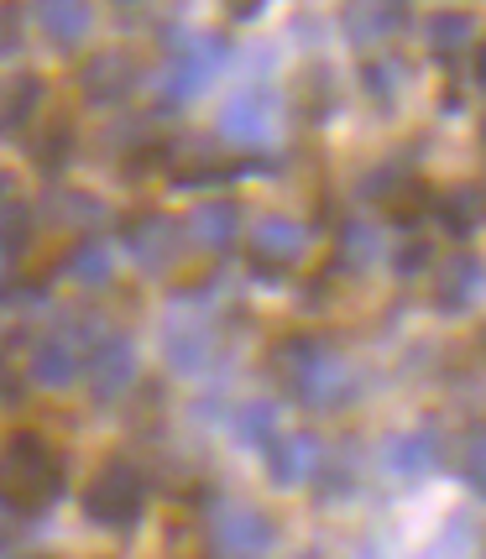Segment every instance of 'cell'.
<instances>
[{
    "label": "cell",
    "instance_id": "cell-1",
    "mask_svg": "<svg viewBox=\"0 0 486 559\" xmlns=\"http://www.w3.org/2000/svg\"><path fill=\"white\" fill-rule=\"evenodd\" d=\"M272 371H277V382L298 397V403H309V408H341L345 397L356 392V377H351V366L330 350L324 335H288V341L272 345Z\"/></svg>",
    "mask_w": 486,
    "mask_h": 559
},
{
    "label": "cell",
    "instance_id": "cell-2",
    "mask_svg": "<svg viewBox=\"0 0 486 559\" xmlns=\"http://www.w3.org/2000/svg\"><path fill=\"white\" fill-rule=\"evenodd\" d=\"M0 497L16 512H43L48 502L63 497V461L52 455V444L43 435H22L5 439V461H0Z\"/></svg>",
    "mask_w": 486,
    "mask_h": 559
},
{
    "label": "cell",
    "instance_id": "cell-3",
    "mask_svg": "<svg viewBox=\"0 0 486 559\" xmlns=\"http://www.w3.org/2000/svg\"><path fill=\"white\" fill-rule=\"evenodd\" d=\"M146 508V481L131 461L99 465V476L84 487V512L95 518L99 528H131Z\"/></svg>",
    "mask_w": 486,
    "mask_h": 559
},
{
    "label": "cell",
    "instance_id": "cell-4",
    "mask_svg": "<svg viewBox=\"0 0 486 559\" xmlns=\"http://www.w3.org/2000/svg\"><path fill=\"white\" fill-rule=\"evenodd\" d=\"M277 544V528L262 508L246 502H225L210 518V559H268V549Z\"/></svg>",
    "mask_w": 486,
    "mask_h": 559
},
{
    "label": "cell",
    "instance_id": "cell-5",
    "mask_svg": "<svg viewBox=\"0 0 486 559\" xmlns=\"http://www.w3.org/2000/svg\"><path fill=\"white\" fill-rule=\"evenodd\" d=\"M220 63H225V43H220V37H183V43H173L168 69H163V95H168V105H189L220 73Z\"/></svg>",
    "mask_w": 486,
    "mask_h": 559
},
{
    "label": "cell",
    "instance_id": "cell-6",
    "mask_svg": "<svg viewBox=\"0 0 486 559\" xmlns=\"http://www.w3.org/2000/svg\"><path fill=\"white\" fill-rule=\"evenodd\" d=\"M277 126V90L272 84H246L225 99L220 110V136L236 146H262Z\"/></svg>",
    "mask_w": 486,
    "mask_h": 559
},
{
    "label": "cell",
    "instance_id": "cell-7",
    "mask_svg": "<svg viewBox=\"0 0 486 559\" xmlns=\"http://www.w3.org/2000/svg\"><path fill=\"white\" fill-rule=\"evenodd\" d=\"M163 356H168L173 371L183 377H199L210 356H215V324L204 314H189V304H178L163 324Z\"/></svg>",
    "mask_w": 486,
    "mask_h": 559
},
{
    "label": "cell",
    "instance_id": "cell-8",
    "mask_svg": "<svg viewBox=\"0 0 486 559\" xmlns=\"http://www.w3.org/2000/svg\"><path fill=\"white\" fill-rule=\"evenodd\" d=\"M304 251H309V230L288 215H268L251 230V267L262 272V277H283Z\"/></svg>",
    "mask_w": 486,
    "mask_h": 559
},
{
    "label": "cell",
    "instance_id": "cell-9",
    "mask_svg": "<svg viewBox=\"0 0 486 559\" xmlns=\"http://www.w3.org/2000/svg\"><path fill=\"white\" fill-rule=\"evenodd\" d=\"M84 382H90V397L95 403H116L131 392L137 382V345L126 341V335H105L95 345V356L84 366Z\"/></svg>",
    "mask_w": 486,
    "mask_h": 559
},
{
    "label": "cell",
    "instance_id": "cell-10",
    "mask_svg": "<svg viewBox=\"0 0 486 559\" xmlns=\"http://www.w3.org/2000/svg\"><path fill=\"white\" fill-rule=\"evenodd\" d=\"M137 84H142V69H137V58L121 48L95 52V58L79 69V90H84L90 105H121Z\"/></svg>",
    "mask_w": 486,
    "mask_h": 559
},
{
    "label": "cell",
    "instance_id": "cell-11",
    "mask_svg": "<svg viewBox=\"0 0 486 559\" xmlns=\"http://www.w3.org/2000/svg\"><path fill=\"white\" fill-rule=\"evenodd\" d=\"M178 241H183V230L168 215H137L126 225V251H131V262L142 272L173 267L178 262Z\"/></svg>",
    "mask_w": 486,
    "mask_h": 559
},
{
    "label": "cell",
    "instance_id": "cell-12",
    "mask_svg": "<svg viewBox=\"0 0 486 559\" xmlns=\"http://www.w3.org/2000/svg\"><path fill=\"white\" fill-rule=\"evenodd\" d=\"M319 461H324V444L315 435H277L268 444L272 487H304V481H315Z\"/></svg>",
    "mask_w": 486,
    "mask_h": 559
},
{
    "label": "cell",
    "instance_id": "cell-13",
    "mask_svg": "<svg viewBox=\"0 0 486 559\" xmlns=\"http://www.w3.org/2000/svg\"><path fill=\"white\" fill-rule=\"evenodd\" d=\"M403 26H408V0H345V37L356 48L388 43Z\"/></svg>",
    "mask_w": 486,
    "mask_h": 559
},
{
    "label": "cell",
    "instance_id": "cell-14",
    "mask_svg": "<svg viewBox=\"0 0 486 559\" xmlns=\"http://www.w3.org/2000/svg\"><path fill=\"white\" fill-rule=\"evenodd\" d=\"M476 293H482V262H476V251H450L435 272V309L439 314H461L476 304Z\"/></svg>",
    "mask_w": 486,
    "mask_h": 559
},
{
    "label": "cell",
    "instance_id": "cell-15",
    "mask_svg": "<svg viewBox=\"0 0 486 559\" xmlns=\"http://www.w3.org/2000/svg\"><path fill=\"white\" fill-rule=\"evenodd\" d=\"M32 16H37V32L52 37L58 48L84 43V37H90V26H95L90 0H32Z\"/></svg>",
    "mask_w": 486,
    "mask_h": 559
},
{
    "label": "cell",
    "instance_id": "cell-16",
    "mask_svg": "<svg viewBox=\"0 0 486 559\" xmlns=\"http://www.w3.org/2000/svg\"><path fill=\"white\" fill-rule=\"evenodd\" d=\"M79 345L69 335H43V341L32 345V377H37V388L48 392H63L79 382Z\"/></svg>",
    "mask_w": 486,
    "mask_h": 559
},
{
    "label": "cell",
    "instance_id": "cell-17",
    "mask_svg": "<svg viewBox=\"0 0 486 559\" xmlns=\"http://www.w3.org/2000/svg\"><path fill=\"white\" fill-rule=\"evenodd\" d=\"M189 236H194L204 251H230L236 236H241V204H230V199L199 204L194 215H189Z\"/></svg>",
    "mask_w": 486,
    "mask_h": 559
},
{
    "label": "cell",
    "instance_id": "cell-18",
    "mask_svg": "<svg viewBox=\"0 0 486 559\" xmlns=\"http://www.w3.org/2000/svg\"><path fill=\"white\" fill-rule=\"evenodd\" d=\"M435 215H439V225H444L455 241H465L476 225H486V189H482V183H461V189L439 194L435 199Z\"/></svg>",
    "mask_w": 486,
    "mask_h": 559
},
{
    "label": "cell",
    "instance_id": "cell-19",
    "mask_svg": "<svg viewBox=\"0 0 486 559\" xmlns=\"http://www.w3.org/2000/svg\"><path fill=\"white\" fill-rule=\"evenodd\" d=\"M382 461H388L392 476H424V471L439 461V435L435 429H408V435L388 439Z\"/></svg>",
    "mask_w": 486,
    "mask_h": 559
},
{
    "label": "cell",
    "instance_id": "cell-20",
    "mask_svg": "<svg viewBox=\"0 0 486 559\" xmlns=\"http://www.w3.org/2000/svg\"><path fill=\"white\" fill-rule=\"evenodd\" d=\"M230 435H236V444H246V450H268L272 439H277V403H268V397L241 403L236 418H230Z\"/></svg>",
    "mask_w": 486,
    "mask_h": 559
},
{
    "label": "cell",
    "instance_id": "cell-21",
    "mask_svg": "<svg viewBox=\"0 0 486 559\" xmlns=\"http://www.w3.org/2000/svg\"><path fill=\"white\" fill-rule=\"evenodd\" d=\"M37 105H43V79H37V73L11 79V84H5V95H0V131H5V136H11V131H22V126L37 116Z\"/></svg>",
    "mask_w": 486,
    "mask_h": 559
},
{
    "label": "cell",
    "instance_id": "cell-22",
    "mask_svg": "<svg viewBox=\"0 0 486 559\" xmlns=\"http://www.w3.org/2000/svg\"><path fill=\"white\" fill-rule=\"evenodd\" d=\"M382 257V236L371 219H345L341 225V267L345 272H366Z\"/></svg>",
    "mask_w": 486,
    "mask_h": 559
},
{
    "label": "cell",
    "instance_id": "cell-23",
    "mask_svg": "<svg viewBox=\"0 0 486 559\" xmlns=\"http://www.w3.org/2000/svg\"><path fill=\"white\" fill-rule=\"evenodd\" d=\"M69 277L73 283H84V288H99V283H110V272H116V251L105 241H84L69 251Z\"/></svg>",
    "mask_w": 486,
    "mask_h": 559
},
{
    "label": "cell",
    "instance_id": "cell-24",
    "mask_svg": "<svg viewBox=\"0 0 486 559\" xmlns=\"http://www.w3.org/2000/svg\"><path fill=\"white\" fill-rule=\"evenodd\" d=\"M424 37H429V48H435L439 58H455V52L476 37V22H471L465 11H435L429 26H424Z\"/></svg>",
    "mask_w": 486,
    "mask_h": 559
},
{
    "label": "cell",
    "instance_id": "cell-25",
    "mask_svg": "<svg viewBox=\"0 0 486 559\" xmlns=\"http://www.w3.org/2000/svg\"><path fill=\"white\" fill-rule=\"evenodd\" d=\"M32 230H37V210L5 199V204H0V246H5V251H22V246L32 241Z\"/></svg>",
    "mask_w": 486,
    "mask_h": 559
},
{
    "label": "cell",
    "instance_id": "cell-26",
    "mask_svg": "<svg viewBox=\"0 0 486 559\" xmlns=\"http://www.w3.org/2000/svg\"><path fill=\"white\" fill-rule=\"evenodd\" d=\"M32 152H37V168H43V173H63V168H69V152H73V126L69 121H52L48 136L32 146Z\"/></svg>",
    "mask_w": 486,
    "mask_h": 559
},
{
    "label": "cell",
    "instance_id": "cell-27",
    "mask_svg": "<svg viewBox=\"0 0 486 559\" xmlns=\"http://www.w3.org/2000/svg\"><path fill=\"white\" fill-rule=\"evenodd\" d=\"M52 210L69 225H105V204L95 194H52Z\"/></svg>",
    "mask_w": 486,
    "mask_h": 559
},
{
    "label": "cell",
    "instance_id": "cell-28",
    "mask_svg": "<svg viewBox=\"0 0 486 559\" xmlns=\"http://www.w3.org/2000/svg\"><path fill=\"white\" fill-rule=\"evenodd\" d=\"M361 84L377 105H392V99H398V84H403V63H366Z\"/></svg>",
    "mask_w": 486,
    "mask_h": 559
},
{
    "label": "cell",
    "instance_id": "cell-29",
    "mask_svg": "<svg viewBox=\"0 0 486 559\" xmlns=\"http://www.w3.org/2000/svg\"><path fill=\"white\" fill-rule=\"evenodd\" d=\"M461 476L486 497V429H471L461 439Z\"/></svg>",
    "mask_w": 486,
    "mask_h": 559
},
{
    "label": "cell",
    "instance_id": "cell-30",
    "mask_svg": "<svg viewBox=\"0 0 486 559\" xmlns=\"http://www.w3.org/2000/svg\"><path fill=\"white\" fill-rule=\"evenodd\" d=\"M403 183H414V173L408 168H398V163H382L377 173H366V183H361V199H377V204H388Z\"/></svg>",
    "mask_w": 486,
    "mask_h": 559
},
{
    "label": "cell",
    "instance_id": "cell-31",
    "mask_svg": "<svg viewBox=\"0 0 486 559\" xmlns=\"http://www.w3.org/2000/svg\"><path fill=\"white\" fill-rule=\"evenodd\" d=\"M304 95H309V105H304V116L309 121H319L330 105H335V90H330V69H309L304 73Z\"/></svg>",
    "mask_w": 486,
    "mask_h": 559
},
{
    "label": "cell",
    "instance_id": "cell-32",
    "mask_svg": "<svg viewBox=\"0 0 486 559\" xmlns=\"http://www.w3.org/2000/svg\"><path fill=\"white\" fill-rule=\"evenodd\" d=\"M16 48H22V5L0 0V58H11Z\"/></svg>",
    "mask_w": 486,
    "mask_h": 559
},
{
    "label": "cell",
    "instance_id": "cell-33",
    "mask_svg": "<svg viewBox=\"0 0 486 559\" xmlns=\"http://www.w3.org/2000/svg\"><path fill=\"white\" fill-rule=\"evenodd\" d=\"M429 251H435V246H429V241H408V246H403V251H398V257H392V267L403 272V277H414V272H424V267H429Z\"/></svg>",
    "mask_w": 486,
    "mask_h": 559
},
{
    "label": "cell",
    "instance_id": "cell-34",
    "mask_svg": "<svg viewBox=\"0 0 486 559\" xmlns=\"http://www.w3.org/2000/svg\"><path fill=\"white\" fill-rule=\"evenodd\" d=\"M225 11H230V22H257L268 11V0H225Z\"/></svg>",
    "mask_w": 486,
    "mask_h": 559
},
{
    "label": "cell",
    "instance_id": "cell-35",
    "mask_svg": "<svg viewBox=\"0 0 486 559\" xmlns=\"http://www.w3.org/2000/svg\"><path fill=\"white\" fill-rule=\"evenodd\" d=\"M22 403V382L11 377V366H0V408H16Z\"/></svg>",
    "mask_w": 486,
    "mask_h": 559
},
{
    "label": "cell",
    "instance_id": "cell-36",
    "mask_svg": "<svg viewBox=\"0 0 486 559\" xmlns=\"http://www.w3.org/2000/svg\"><path fill=\"white\" fill-rule=\"evenodd\" d=\"M11 288H16V251L0 246V298H11Z\"/></svg>",
    "mask_w": 486,
    "mask_h": 559
},
{
    "label": "cell",
    "instance_id": "cell-37",
    "mask_svg": "<svg viewBox=\"0 0 486 559\" xmlns=\"http://www.w3.org/2000/svg\"><path fill=\"white\" fill-rule=\"evenodd\" d=\"M476 84H482V90H486V43H482V48H476Z\"/></svg>",
    "mask_w": 486,
    "mask_h": 559
},
{
    "label": "cell",
    "instance_id": "cell-38",
    "mask_svg": "<svg viewBox=\"0 0 486 559\" xmlns=\"http://www.w3.org/2000/svg\"><path fill=\"white\" fill-rule=\"evenodd\" d=\"M11 199V173H0V204Z\"/></svg>",
    "mask_w": 486,
    "mask_h": 559
},
{
    "label": "cell",
    "instance_id": "cell-39",
    "mask_svg": "<svg viewBox=\"0 0 486 559\" xmlns=\"http://www.w3.org/2000/svg\"><path fill=\"white\" fill-rule=\"evenodd\" d=\"M11 512H16V508H11V502H5V497H0V528H5V523H11Z\"/></svg>",
    "mask_w": 486,
    "mask_h": 559
},
{
    "label": "cell",
    "instance_id": "cell-40",
    "mask_svg": "<svg viewBox=\"0 0 486 559\" xmlns=\"http://www.w3.org/2000/svg\"><path fill=\"white\" fill-rule=\"evenodd\" d=\"M11 555V534H5V528H0V559Z\"/></svg>",
    "mask_w": 486,
    "mask_h": 559
},
{
    "label": "cell",
    "instance_id": "cell-41",
    "mask_svg": "<svg viewBox=\"0 0 486 559\" xmlns=\"http://www.w3.org/2000/svg\"><path fill=\"white\" fill-rule=\"evenodd\" d=\"M293 559H319V549H304V555H293Z\"/></svg>",
    "mask_w": 486,
    "mask_h": 559
},
{
    "label": "cell",
    "instance_id": "cell-42",
    "mask_svg": "<svg viewBox=\"0 0 486 559\" xmlns=\"http://www.w3.org/2000/svg\"><path fill=\"white\" fill-rule=\"evenodd\" d=\"M116 5H137V0H116Z\"/></svg>",
    "mask_w": 486,
    "mask_h": 559
},
{
    "label": "cell",
    "instance_id": "cell-43",
    "mask_svg": "<svg viewBox=\"0 0 486 559\" xmlns=\"http://www.w3.org/2000/svg\"><path fill=\"white\" fill-rule=\"evenodd\" d=\"M482 136H486V131H482Z\"/></svg>",
    "mask_w": 486,
    "mask_h": 559
}]
</instances>
